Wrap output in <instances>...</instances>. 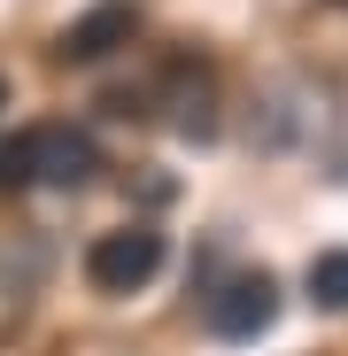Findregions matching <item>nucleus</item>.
<instances>
[{
  "label": "nucleus",
  "mask_w": 348,
  "mask_h": 356,
  "mask_svg": "<svg viewBox=\"0 0 348 356\" xmlns=\"http://www.w3.org/2000/svg\"><path fill=\"white\" fill-rule=\"evenodd\" d=\"M201 318H209L217 341H263V333L279 325V279H271V271H232V279H217L209 302H201Z\"/></svg>",
  "instance_id": "7ed1b4c3"
},
{
  "label": "nucleus",
  "mask_w": 348,
  "mask_h": 356,
  "mask_svg": "<svg viewBox=\"0 0 348 356\" xmlns=\"http://www.w3.org/2000/svg\"><path fill=\"white\" fill-rule=\"evenodd\" d=\"M302 294H310V310H348V248H317L310 271H302Z\"/></svg>",
  "instance_id": "423d86ee"
},
{
  "label": "nucleus",
  "mask_w": 348,
  "mask_h": 356,
  "mask_svg": "<svg viewBox=\"0 0 348 356\" xmlns=\"http://www.w3.org/2000/svg\"><path fill=\"white\" fill-rule=\"evenodd\" d=\"M132 31H140V0H93L78 24H63L54 54H63L70 70H93V63H108L116 47H132Z\"/></svg>",
  "instance_id": "39448f33"
},
{
  "label": "nucleus",
  "mask_w": 348,
  "mask_h": 356,
  "mask_svg": "<svg viewBox=\"0 0 348 356\" xmlns=\"http://www.w3.org/2000/svg\"><path fill=\"white\" fill-rule=\"evenodd\" d=\"M101 178V147L78 124H24L0 140V194H78Z\"/></svg>",
  "instance_id": "f257e3e1"
},
{
  "label": "nucleus",
  "mask_w": 348,
  "mask_h": 356,
  "mask_svg": "<svg viewBox=\"0 0 348 356\" xmlns=\"http://www.w3.org/2000/svg\"><path fill=\"white\" fill-rule=\"evenodd\" d=\"M163 271V232L155 225H116L85 248V286L93 294H140Z\"/></svg>",
  "instance_id": "f03ea898"
},
{
  "label": "nucleus",
  "mask_w": 348,
  "mask_h": 356,
  "mask_svg": "<svg viewBox=\"0 0 348 356\" xmlns=\"http://www.w3.org/2000/svg\"><path fill=\"white\" fill-rule=\"evenodd\" d=\"M0 108H8V78H0Z\"/></svg>",
  "instance_id": "0eeeda50"
},
{
  "label": "nucleus",
  "mask_w": 348,
  "mask_h": 356,
  "mask_svg": "<svg viewBox=\"0 0 348 356\" xmlns=\"http://www.w3.org/2000/svg\"><path fill=\"white\" fill-rule=\"evenodd\" d=\"M155 108H163V124L179 132V140L209 147V140H217V70H209V63H194V54H179V63L163 70Z\"/></svg>",
  "instance_id": "20e7f679"
}]
</instances>
